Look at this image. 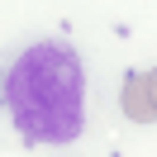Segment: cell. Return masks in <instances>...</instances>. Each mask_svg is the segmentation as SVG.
Wrapping results in <instances>:
<instances>
[{"mask_svg": "<svg viewBox=\"0 0 157 157\" xmlns=\"http://www.w3.org/2000/svg\"><path fill=\"white\" fill-rule=\"evenodd\" d=\"M0 100L24 143L67 147L86 128V67L62 38H38L10 62Z\"/></svg>", "mask_w": 157, "mask_h": 157, "instance_id": "cell-1", "label": "cell"}, {"mask_svg": "<svg viewBox=\"0 0 157 157\" xmlns=\"http://www.w3.org/2000/svg\"><path fill=\"white\" fill-rule=\"evenodd\" d=\"M119 105H124V119H133V124H152V119H157V105H152V90H147L143 71H128V76H124Z\"/></svg>", "mask_w": 157, "mask_h": 157, "instance_id": "cell-2", "label": "cell"}, {"mask_svg": "<svg viewBox=\"0 0 157 157\" xmlns=\"http://www.w3.org/2000/svg\"><path fill=\"white\" fill-rule=\"evenodd\" d=\"M147 90H152V105H157V67L147 71Z\"/></svg>", "mask_w": 157, "mask_h": 157, "instance_id": "cell-3", "label": "cell"}, {"mask_svg": "<svg viewBox=\"0 0 157 157\" xmlns=\"http://www.w3.org/2000/svg\"><path fill=\"white\" fill-rule=\"evenodd\" d=\"M0 90H5V81H0Z\"/></svg>", "mask_w": 157, "mask_h": 157, "instance_id": "cell-4", "label": "cell"}]
</instances>
